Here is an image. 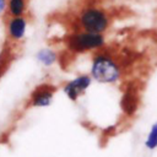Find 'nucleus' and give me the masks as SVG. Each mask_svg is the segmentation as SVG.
<instances>
[{
    "mask_svg": "<svg viewBox=\"0 0 157 157\" xmlns=\"http://www.w3.org/2000/svg\"><path fill=\"white\" fill-rule=\"evenodd\" d=\"M27 18L25 16H12L7 21V34L12 40H21L27 29Z\"/></svg>",
    "mask_w": 157,
    "mask_h": 157,
    "instance_id": "nucleus-6",
    "label": "nucleus"
},
{
    "mask_svg": "<svg viewBox=\"0 0 157 157\" xmlns=\"http://www.w3.org/2000/svg\"><path fill=\"white\" fill-rule=\"evenodd\" d=\"M78 25L82 31L103 33L108 29L110 18L104 10L96 6H88L81 10L78 15Z\"/></svg>",
    "mask_w": 157,
    "mask_h": 157,
    "instance_id": "nucleus-2",
    "label": "nucleus"
},
{
    "mask_svg": "<svg viewBox=\"0 0 157 157\" xmlns=\"http://www.w3.org/2000/svg\"><path fill=\"white\" fill-rule=\"evenodd\" d=\"M54 92H55V88L52 86H48V85L38 86L32 92V94L29 97L28 105H31V107H48L53 101Z\"/></svg>",
    "mask_w": 157,
    "mask_h": 157,
    "instance_id": "nucleus-5",
    "label": "nucleus"
},
{
    "mask_svg": "<svg viewBox=\"0 0 157 157\" xmlns=\"http://www.w3.org/2000/svg\"><path fill=\"white\" fill-rule=\"evenodd\" d=\"M145 146L148 150L157 148V123H155L151 126V130H150V132L146 137V141H145Z\"/></svg>",
    "mask_w": 157,
    "mask_h": 157,
    "instance_id": "nucleus-10",
    "label": "nucleus"
},
{
    "mask_svg": "<svg viewBox=\"0 0 157 157\" xmlns=\"http://www.w3.org/2000/svg\"><path fill=\"white\" fill-rule=\"evenodd\" d=\"M105 44V38L103 33H94L81 31L72 33L66 38V47L72 53H86L91 50H97Z\"/></svg>",
    "mask_w": 157,
    "mask_h": 157,
    "instance_id": "nucleus-3",
    "label": "nucleus"
},
{
    "mask_svg": "<svg viewBox=\"0 0 157 157\" xmlns=\"http://www.w3.org/2000/svg\"><path fill=\"white\" fill-rule=\"evenodd\" d=\"M6 7H7V0H0V15L4 13Z\"/></svg>",
    "mask_w": 157,
    "mask_h": 157,
    "instance_id": "nucleus-11",
    "label": "nucleus"
},
{
    "mask_svg": "<svg viewBox=\"0 0 157 157\" xmlns=\"http://www.w3.org/2000/svg\"><path fill=\"white\" fill-rule=\"evenodd\" d=\"M92 82V76L90 75H80L75 77L74 80L66 82L64 86V92L69 97L70 101H77L81 93H83L91 85Z\"/></svg>",
    "mask_w": 157,
    "mask_h": 157,
    "instance_id": "nucleus-4",
    "label": "nucleus"
},
{
    "mask_svg": "<svg viewBox=\"0 0 157 157\" xmlns=\"http://www.w3.org/2000/svg\"><path fill=\"white\" fill-rule=\"evenodd\" d=\"M91 76L103 83H114L121 76V69L119 64L105 53H98L92 59Z\"/></svg>",
    "mask_w": 157,
    "mask_h": 157,
    "instance_id": "nucleus-1",
    "label": "nucleus"
},
{
    "mask_svg": "<svg viewBox=\"0 0 157 157\" xmlns=\"http://www.w3.org/2000/svg\"><path fill=\"white\" fill-rule=\"evenodd\" d=\"M26 7H27L26 0H7L6 11L10 15V17L23 16L26 13Z\"/></svg>",
    "mask_w": 157,
    "mask_h": 157,
    "instance_id": "nucleus-7",
    "label": "nucleus"
},
{
    "mask_svg": "<svg viewBox=\"0 0 157 157\" xmlns=\"http://www.w3.org/2000/svg\"><path fill=\"white\" fill-rule=\"evenodd\" d=\"M121 108L128 114H131L136 108V98L132 92H126L121 98Z\"/></svg>",
    "mask_w": 157,
    "mask_h": 157,
    "instance_id": "nucleus-9",
    "label": "nucleus"
},
{
    "mask_svg": "<svg viewBox=\"0 0 157 157\" xmlns=\"http://www.w3.org/2000/svg\"><path fill=\"white\" fill-rule=\"evenodd\" d=\"M37 59L44 66H50L56 61V54L52 49H40L37 53Z\"/></svg>",
    "mask_w": 157,
    "mask_h": 157,
    "instance_id": "nucleus-8",
    "label": "nucleus"
}]
</instances>
